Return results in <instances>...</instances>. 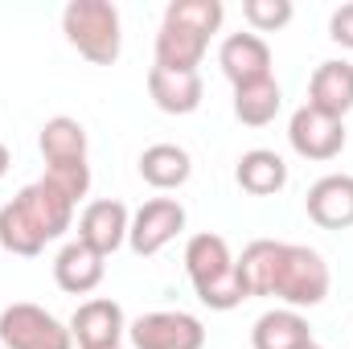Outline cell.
I'll return each instance as SVG.
<instances>
[{"label":"cell","instance_id":"cell-15","mask_svg":"<svg viewBox=\"0 0 353 349\" xmlns=\"http://www.w3.org/2000/svg\"><path fill=\"white\" fill-rule=\"evenodd\" d=\"M103 275H107V259L87 247L83 239H70L62 251H58V259H54V283L62 288V292H70V296H87L94 292L99 283H103Z\"/></svg>","mask_w":353,"mask_h":349},{"label":"cell","instance_id":"cell-20","mask_svg":"<svg viewBox=\"0 0 353 349\" xmlns=\"http://www.w3.org/2000/svg\"><path fill=\"white\" fill-rule=\"evenodd\" d=\"M140 177L152 189L169 193V189H181L193 177V161H189V152L181 144H148L140 152Z\"/></svg>","mask_w":353,"mask_h":349},{"label":"cell","instance_id":"cell-14","mask_svg":"<svg viewBox=\"0 0 353 349\" xmlns=\"http://www.w3.org/2000/svg\"><path fill=\"white\" fill-rule=\"evenodd\" d=\"M308 107H316L333 119H345L353 111V62H345V58L321 62L308 79Z\"/></svg>","mask_w":353,"mask_h":349},{"label":"cell","instance_id":"cell-7","mask_svg":"<svg viewBox=\"0 0 353 349\" xmlns=\"http://www.w3.org/2000/svg\"><path fill=\"white\" fill-rule=\"evenodd\" d=\"M132 349H205V325L193 312L181 308H161L144 312L128 325Z\"/></svg>","mask_w":353,"mask_h":349},{"label":"cell","instance_id":"cell-26","mask_svg":"<svg viewBox=\"0 0 353 349\" xmlns=\"http://www.w3.org/2000/svg\"><path fill=\"white\" fill-rule=\"evenodd\" d=\"M119 349H123V346H119Z\"/></svg>","mask_w":353,"mask_h":349},{"label":"cell","instance_id":"cell-1","mask_svg":"<svg viewBox=\"0 0 353 349\" xmlns=\"http://www.w3.org/2000/svg\"><path fill=\"white\" fill-rule=\"evenodd\" d=\"M239 275L247 296H275L283 308H316L325 304L333 288V271L321 251L304 243H279V239H255L239 255Z\"/></svg>","mask_w":353,"mask_h":349},{"label":"cell","instance_id":"cell-23","mask_svg":"<svg viewBox=\"0 0 353 349\" xmlns=\"http://www.w3.org/2000/svg\"><path fill=\"white\" fill-rule=\"evenodd\" d=\"M329 37H333L341 50H353V0L341 4V8H333V17H329Z\"/></svg>","mask_w":353,"mask_h":349},{"label":"cell","instance_id":"cell-17","mask_svg":"<svg viewBox=\"0 0 353 349\" xmlns=\"http://www.w3.org/2000/svg\"><path fill=\"white\" fill-rule=\"evenodd\" d=\"M312 341V325L296 308H267L251 325V346L255 349H300Z\"/></svg>","mask_w":353,"mask_h":349},{"label":"cell","instance_id":"cell-6","mask_svg":"<svg viewBox=\"0 0 353 349\" xmlns=\"http://www.w3.org/2000/svg\"><path fill=\"white\" fill-rule=\"evenodd\" d=\"M0 346L4 349H74L70 325H62L41 304L17 300L0 308Z\"/></svg>","mask_w":353,"mask_h":349},{"label":"cell","instance_id":"cell-16","mask_svg":"<svg viewBox=\"0 0 353 349\" xmlns=\"http://www.w3.org/2000/svg\"><path fill=\"white\" fill-rule=\"evenodd\" d=\"M148 94H152V103L165 115H193L201 107L205 83H201L197 70H165V66H152L148 70Z\"/></svg>","mask_w":353,"mask_h":349},{"label":"cell","instance_id":"cell-11","mask_svg":"<svg viewBox=\"0 0 353 349\" xmlns=\"http://www.w3.org/2000/svg\"><path fill=\"white\" fill-rule=\"evenodd\" d=\"M128 230H132V214H128V206L115 201V197L90 201L87 210H83V218H79V239H83L87 247H94L103 259L115 255V251L128 243Z\"/></svg>","mask_w":353,"mask_h":349},{"label":"cell","instance_id":"cell-4","mask_svg":"<svg viewBox=\"0 0 353 349\" xmlns=\"http://www.w3.org/2000/svg\"><path fill=\"white\" fill-rule=\"evenodd\" d=\"M185 275H189L197 300L214 312H230L243 300H251L243 288V275H239V259L230 255V243L214 230H201L185 243Z\"/></svg>","mask_w":353,"mask_h":349},{"label":"cell","instance_id":"cell-22","mask_svg":"<svg viewBox=\"0 0 353 349\" xmlns=\"http://www.w3.org/2000/svg\"><path fill=\"white\" fill-rule=\"evenodd\" d=\"M243 17H247L251 33H275L296 17V8H292V0H243Z\"/></svg>","mask_w":353,"mask_h":349},{"label":"cell","instance_id":"cell-9","mask_svg":"<svg viewBox=\"0 0 353 349\" xmlns=\"http://www.w3.org/2000/svg\"><path fill=\"white\" fill-rule=\"evenodd\" d=\"M288 144L304 161H333L345 148V119H333V115L304 103L288 119Z\"/></svg>","mask_w":353,"mask_h":349},{"label":"cell","instance_id":"cell-25","mask_svg":"<svg viewBox=\"0 0 353 349\" xmlns=\"http://www.w3.org/2000/svg\"><path fill=\"white\" fill-rule=\"evenodd\" d=\"M300 349H325V346H316V341H308V346H300Z\"/></svg>","mask_w":353,"mask_h":349},{"label":"cell","instance_id":"cell-18","mask_svg":"<svg viewBox=\"0 0 353 349\" xmlns=\"http://www.w3.org/2000/svg\"><path fill=\"white\" fill-rule=\"evenodd\" d=\"M37 148L46 157V169L54 165H83L87 161V128L70 115H54L41 123V136H37Z\"/></svg>","mask_w":353,"mask_h":349},{"label":"cell","instance_id":"cell-13","mask_svg":"<svg viewBox=\"0 0 353 349\" xmlns=\"http://www.w3.org/2000/svg\"><path fill=\"white\" fill-rule=\"evenodd\" d=\"M308 218L321 230H350L353 226V177L350 173H329L312 181L308 197H304Z\"/></svg>","mask_w":353,"mask_h":349},{"label":"cell","instance_id":"cell-2","mask_svg":"<svg viewBox=\"0 0 353 349\" xmlns=\"http://www.w3.org/2000/svg\"><path fill=\"white\" fill-rule=\"evenodd\" d=\"M74 197H66L50 177H37L25 185L12 201L0 206V247L8 255L33 259L46 251V243L62 239L74 222Z\"/></svg>","mask_w":353,"mask_h":349},{"label":"cell","instance_id":"cell-24","mask_svg":"<svg viewBox=\"0 0 353 349\" xmlns=\"http://www.w3.org/2000/svg\"><path fill=\"white\" fill-rule=\"evenodd\" d=\"M8 165H12V152H8V144L0 140V177L8 173Z\"/></svg>","mask_w":353,"mask_h":349},{"label":"cell","instance_id":"cell-5","mask_svg":"<svg viewBox=\"0 0 353 349\" xmlns=\"http://www.w3.org/2000/svg\"><path fill=\"white\" fill-rule=\"evenodd\" d=\"M62 33L94 66H111L123 46L119 8L111 0H70L62 8Z\"/></svg>","mask_w":353,"mask_h":349},{"label":"cell","instance_id":"cell-27","mask_svg":"<svg viewBox=\"0 0 353 349\" xmlns=\"http://www.w3.org/2000/svg\"><path fill=\"white\" fill-rule=\"evenodd\" d=\"M0 349H4V346H0Z\"/></svg>","mask_w":353,"mask_h":349},{"label":"cell","instance_id":"cell-3","mask_svg":"<svg viewBox=\"0 0 353 349\" xmlns=\"http://www.w3.org/2000/svg\"><path fill=\"white\" fill-rule=\"evenodd\" d=\"M222 0H173L157 29V66L165 70H197L210 37L222 29Z\"/></svg>","mask_w":353,"mask_h":349},{"label":"cell","instance_id":"cell-12","mask_svg":"<svg viewBox=\"0 0 353 349\" xmlns=\"http://www.w3.org/2000/svg\"><path fill=\"white\" fill-rule=\"evenodd\" d=\"M218 66H222V74L234 87L275 79L271 74V46H267L259 33H230L222 41V50H218Z\"/></svg>","mask_w":353,"mask_h":349},{"label":"cell","instance_id":"cell-8","mask_svg":"<svg viewBox=\"0 0 353 349\" xmlns=\"http://www.w3.org/2000/svg\"><path fill=\"white\" fill-rule=\"evenodd\" d=\"M185 230V206L176 197H152L132 214V230H128V247L140 259L161 255L176 235Z\"/></svg>","mask_w":353,"mask_h":349},{"label":"cell","instance_id":"cell-21","mask_svg":"<svg viewBox=\"0 0 353 349\" xmlns=\"http://www.w3.org/2000/svg\"><path fill=\"white\" fill-rule=\"evenodd\" d=\"M283 107V90L275 79L263 83H247V87H234V119L247 123V128H267Z\"/></svg>","mask_w":353,"mask_h":349},{"label":"cell","instance_id":"cell-10","mask_svg":"<svg viewBox=\"0 0 353 349\" xmlns=\"http://www.w3.org/2000/svg\"><path fill=\"white\" fill-rule=\"evenodd\" d=\"M70 337L79 341V349H119V341L128 337V317L119 300L111 296L83 300L70 317Z\"/></svg>","mask_w":353,"mask_h":349},{"label":"cell","instance_id":"cell-19","mask_svg":"<svg viewBox=\"0 0 353 349\" xmlns=\"http://www.w3.org/2000/svg\"><path fill=\"white\" fill-rule=\"evenodd\" d=\"M234 181H239V189L251 193V197H271V193H279V189L288 185V165H283V157L271 152V148H251V152L239 157Z\"/></svg>","mask_w":353,"mask_h":349}]
</instances>
